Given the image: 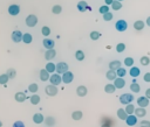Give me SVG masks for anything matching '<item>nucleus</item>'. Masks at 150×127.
Wrapping results in <instances>:
<instances>
[{
  "label": "nucleus",
  "mask_w": 150,
  "mask_h": 127,
  "mask_svg": "<svg viewBox=\"0 0 150 127\" xmlns=\"http://www.w3.org/2000/svg\"><path fill=\"white\" fill-rule=\"evenodd\" d=\"M101 127H110V125H108V124H103Z\"/></svg>",
  "instance_id": "obj_54"
},
{
  "label": "nucleus",
  "mask_w": 150,
  "mask_h": 127,
  "mask_svg": "<svg viewBox=\"0 0 150 127\" xmlns=\"http://www.w3.org/2000/svg\"><path fill=\"white\" fill-rule=\"evenodd\" d=\"M88 93V89L84 86V85H80L76 87V94L79 97H86Z\"/></svg>",
  "instance_id": "obj_13"
},
{
  "label": "nucleus",
  "mask_w": 150,
  "mask_h": 127,
  "mask_svg": "<svg viewBox=\"0 0 150 127\" xmlns=\"http://www.w3.org/2000/svg\"><path fill=\"white\" fill-rule=\"evenodd\" d=\"M115 28H116V30L117 31H125L127 30V28H128V23H127V21L125 20H117L116 21V23H115Z\"/></svg>",
  "instance_id": "obj_4"
},
{
  "label": "nucleus",
  "mask_w": 150,
  "mask_h": 127,
  "mask_svg": "<svg viewBox=\"0 0 150 127\" xmlns=\"http://www.w3.org/2000/svg\"><path fill=\"white\" fill-rule=\"evenodd\" d=\"M45 69H46V70L52 75V73H54V72L56 71V64H54L53 62H48V63L46 64Z\"/></svg>",
  "instance_id": "obj_21"
},
{
  "label": "nucleus",
  "mask_w": 150,
  "mask_h": 127,
  "mask_svg": "<svg viewBox=\"0 0 150 127\" xmlns=\"http://www.w3.org/2000/svg\"><path fill=\"white\" fill-rule=\"evenodd\" d=\"M89 36H90V38H91L93 41H96V40H98V38L101 37V33L97 31V30H93Z\"/></svg>",
  "instance_id": "obj_38"
},
{
  "label": "nucleus",
  "mask_w": 150,
  "mask_h": 127,
  "mask_svg": "<svg viewBox=\"0 0 150 127\" xmlns=\"http://www.w3.org/2000/svg\"><path fill=\"white\" fill-rule=\"evenodd\" d=\"M145 23H146V26H149V27H150V16H148V17H146Z\"/></svg>",
  "instance_id": "obj_53"
},
{
  "label": "nucleus",
  "mask_w": 150,
  "mask_h": 127,
  "mask_svg": "<svg viewBox=\"0 0 150 127\" xmlns=\"http://www.w3.org/2000/svg\"><path fill=\"white\" fill-rule=\"evenodd\" d=\"M76 7H77V10H79V12H86L87 9H89L88 3H87V1H84V0L79 1L77 5H76Z\"/></svg>",
  "instance_id": "obj_14"
},
{
  "label": "nucleus",
  "mask_w": 150,
  "mask_h": 127,
  "mask_svg": "<svg viewBox=\"0 0 150 127\" xmlns=\"http://www.w3.org/2000/svg\"><path fill=\"white\" fill-rule=\"evenodd\" d=\"M22 35H23V33H21L20 30H14L11 34V38L13 42L19 43V42H22Z\"/></svg>",
  "instance_id": "obj_8"
},
{
  "label": "nucleus",
  "mask_w": 150,
  "mask_h": 127,
  "mask_svg": "<svg viewBox=\"0 0 150 127\" xmlns=\"http://www.w3.org/2000/svg\"><path fill=\"white\" fill-rule=\"evenodd\" d=\"M117 1H120V2H121V1H123V0H117Z\"/></svg>",
  "instance_id": "obj_56"
},
{
  "label": "nucleus",
  "mask_w": 150,
  "mask_h": 127,
  "mask_svg": "<svg viewBox=\"0 0 150 127\" xmlns=\"http://www.w3.org/2000/svg\"><path fill=\"white\" fill-rule=\"evenodd\" d=\"M120 68H121V62H120V61H111V62L109 63V70L116 71V70L120 69Z\"/></svg>",
  "instance_id": "obj_26"
},
{
  "label": "nucleus",
  "mask_w": 150,
  "mask_h": 127,
  "mask_svg": "<svg viewBox=\"0 0 150 127\" xmlns=\"http://www.w3.org/2000/svg\"><path fill=\"white\" fill-rule=\"evenodd\" d=\"M125 50V44L124 43H117V45H116V51L117 52H123Z\"/></svg>",
  "instance_id": "obj_45"
},
{
  "label": "nucleus",
  "mask_w": 150,
  "mask_h": 127,
  "mask_svg": "<svg viewBox=\"0 0 150 127\" xmlns=\"http://www.w3.org/2000/svg\"><path fill=\"white\" fill-rule=\"evenodd\" d=\"M105 77H107V79H108V80H115V79L117 78L116 71H114V70H109V71H107Z\"/></svg>",
  "instance_id": "obj_28"
},
{
  "label": "nucleus",
  "mask_w": 150,
  "mask_h": 127,
  "mask_svg": "<svg viewBox=\"0 0 150 127\" xmlns=\"http://www.w3.org/2000/svg\"><path fill=\"white\" fill-rule=\"evenodd\" d=\"M52 12H53V14L57 15V14H60V13L62 12V7H61L60 5H54L53 8H52Z\"/></svg>",
  "instance_id": "obj_41"
},
{
  "label": "nucleus",
  "mask_w": 150,
  "mask_h": 127,
  "mask_svg": "<svg viewBox=\"0 0 150 127\" xmlns=\"http://www.w3.org/2000/svg\"><path fill=\"white\" fill-rule=\"evenodd\" d=\"M134 114H135L137 118H144V117H145V114H146V111H145V108L137 107V108H135Z\"/></svg>",
  "instance_id": "obj_20"
},
{
  "label": "nucleus",
  "mask_w": 150,
  "mask_h": 127,
  "mask_svg": "<svg viewBox=\"0 0 150 127\" xmlns=\"http://www.w3.org/2000/svg\"><path fill=\"white\" fill-rule=\"evenodd\" d=\"M112 17H114V15H112V13H110V12H108V13H105V14H103V20L104 21H111L112 20Z\"/></svg>",
  "instance_id": "obj_47"
},
{
  "label": "nucleus",
  "mask_w": 150,
  "mask_h": 127,
  "mask_svg": "<svg viewBox=\"0 0 150 127\" xmlns=\"http://www.w3.org/2000/svg\"><path fill=\"white\" fill-rule=\"evenodd\" d=\"M43 121H45V117H43L41 113H35V114L33 115V122H34V124L40 125V124H42Z\"/></svg>",
  "instance_id": "obj_19"
},
{
  "label": "nucleus",
  "mask_w": 150,
  "mask_h": 127,
  "mask_svg": "<svg viewBox=\"0 0 150 127\" xmlns=\"http://www.w3.org/2000/svg\"><path fill=\"white\" fill-rule=\"evenodd\" d=\"M61 77H62V82L64 84H70L74 80V73L71 71H66L64 73L61 75Z\"/></svg>",
  "instance_id": "obj_6"
},
{
  "label": "nucleus",
  "mask_w": 150,
  "mask_h": 127,
  "mask_svg": "<svg viewBox=\"0 0 150 127\" xmlns=\"http://www.w3.org/2000/svg\"><path fill=\"white\" fill-rule=\"evenodd\" d=\"M143 79H144V82L150 83V72H146V73L143 76Z\"/></svg>",
  "instance_id": "obj_50"
},
{
  "label": "nucleus",
  "mask_w": 150,
  "mask_h": 127,
  "mask_svg": "<svg viewBox=\"0 0 150 127\" xmlns=\"http://www.w3.org/2000/svg\"><path fill=\"white\" fill-rule=\"evenodd\" d=\"M12 127H26V126H25L23 121H21V120H16V121L12 125Z\"/></svg>",
  "instance_id": "obj_48"
},
{
  "label": "nucleus",
  "mask_w": 150,
  "mask_h": 127,
  "mask_svg": "<svg viewBox=\"0 0 150 127\" xmlns=\"http://www.w3.org/2000/svg\"><path fill=\"white\" fill-rule=\"evenodd\" d=\"M7 10H8L9 15H12V16H16V15L20 13V6L16 5V3H13V5H11V6L8 7Z\"/></svg>",
  "instance_id": "obj_9"
},
{
  "label": "nucleus",
  "mask_w": 150,
  "mask_h": 127,
  "mask_svg": "<svg viewBox=\"0 0 150 127\" xmlns=\"http://www.w3.org/2000/svg\"><path fill=\"white\" fill-rule=\"evenodd\" d=\"M41 34H42L45 37H48V36L50 35V28L47 27V26H43V27L41 28Z\"/></svg>",
  "instance_id": "obj_39"
},
{
  "label": "nucleus",
  "mask_w": 150,
  "mask_h": 127,
  "mask_svg": "<svg viewBox=\"0 0 150 127\" xmlns=\"http://www.w3.org/2000/svg\"><path fill=\"white\" fill-rule=\"evenodd\" d=\"M130 90H131L134 93H138V92L141 91V86H139V84H137V83H131V84H130Z\"/></svg>",
  "instance_id": "obj_37"
},
{
  "label": "nucleus",
  "mask_w": 150,
  "mask_h": 127,
  "mask_svg": "<svg viewBox=\"0 0 150 127\" xmlns=\"http://www.w3.org/2000/svg\"><path fill=\"white\" fill-rule=\"evenodd\" d=\"M134 99H135V97H134L131 93H123V94L120 96V103H121L122 105L131 104Z\"/></svg>",
  "instance_id": "obj_1"
},
{
  "label": "nucleus",
  "mask_w": 150,
  "mask_h": 127,
  "mask_svg": "<svg viewBox=\"0 0 150 127\" xmlns=\"http://www.w3.org/2000/svg\"><path fill=\"white\" fill-rule=\"evenodd\" d=\"M125 122L128 126H135L137 124V117L135 114H131V115H128L127 119H125Z\"/></svg>",
  "instance_id": "obj_16"
},
{
  "label": "nucleus",
  "mask_w": 150,
  "mask_h": 127,
  "mask_svg": "<svg viewBox=\"0 0 150 127\" xmlns=\"http://www.w3.org/2000/svg\"><path fill=\"white\" fill-rule=\"evenodd\" d=\"M42 44H43V47L46 48V50H49V49H54V47H55V42H54V40H52V38H48V37H45V38H43V41H42Z\"/></svg>",
  "instance_id": "obj_10"
},
{
  "label": "nucleus",
  "mask_w": 150,
  "mask_h": 127,
  "mask_svg": "<svg viewBox=\"0 0 150 127\" xmlns=\"http://www.w3.org/2000/svg\"><path fill=\"white\" fill-rule=\"evenodd\" d=\"M55 56H56V51H55L54 49L46 50V52H45V58H46V61H52V59L55 58Z\"/></svg>",
  "instance_id": "obj_15"
},
{
  "label": "nucleus",
  "mask_w": 150,
  "mask_h": 127,
  "mask_svg": "<svg viewBox=\"0 0 150 127\" xmlns=\"http://www.w3.org/2000/svg\"><path fill=\"white\" fill-rule=\"evenodd\" d=\"M144 27H145V22L142 20H137L134 22V29L135 30H142Z\"/></svg>",
  "instance_id": "obj_24"
},
{
  "label": "nucleus",
  "mask_w": 150,
  "mask_h": 127,
  "mask_svg": "<svg viewBox=\"0 0 150 127\" xmlns=\"http://www.w3.org/2000/svg\"><path fill=\"white\" fill-rule=\"evenodd\" d=\"M40 100H41V98H40V96L39 94H33L30 98H29V101H30V104L32 105H38L39 103H40Z\"/></svg>",
  "instance_id": "obj_30"
},
{
  "label": "nucleus",
  "mask_w": 150,
  "mask_h": 127,
  "mask_svg": "<svg viewBox=\"0 0 150 127\" xmlns=\"http://www.w3.org/2000/svg\"><path fill=\"white\" fill-rule=\"evenodd\" d=\"M82 117H83L82 111H74V112L71 113V119H73V120H75V121L81 120V119H82Z\"/></svg>",
  "instance_id": "obj_27"
},
{
  "label": "nucleus",
  "mask_w": 150,
  "mask_h": 127,
  "mask_svg": "<svg viewBox=\"0 0 150 127\" xmlns=\"http://www.w3.org/2000/svg\"><path fill=\"white\" fill-rule=\"evenodd\" d=\"M127 117H128V114H127V112L124 111V108H118V110H117V118H118V119L125 121Z\"/></svg>",
  "instance_id": "obj_29"
},
{
  "label": "nucleus",
  "mask_w": 150,
  "mask_h": 127,
  "mask_svg": "<svg viewBox=\"0 0 150 127\" xmlns=\"http://www.w3.org/2000/svg\"><path fill=\"white\" fill-rule=\"evenodd\" d=\"M14 99H15L18 103H23V101L27 99V97H26L25 92H21V91H19V92H16V93L14 94Z\"/></svg>",
  "instance_id": "obj_18"
},
{
  "label": "nucleus",
  "mask_w": 150,
  "mask_h": 127,
  "mask_svg": "<svg viewBox=\"0 0 150 127\" xmlns=\"http://www.w3.org/2000/svg\"><path fill=\"white\" fill-rule=\"evenodd\" d=\"M139 126L141 127H150V121L149 120H142L139 122Z\"/></svg>",
  "instance_id": "obj_49"
},
{
  "label": "nucleus",
  "mask_w": 150,
  "mask_h": 127,
  "mask_svg": "<svg viewBox=\"0 0 150 127\" xmlns=\"http://www.w3.org/2000/svg\"><path fill=\"white\" fill-rule=\"evenodd\" d=\"M45 92H46L47 96H49V97H54V96L57 94L59 90H57V86H54V85L49 84V85H47V86L45 87Z\"/></svg>",
  "instance_id": "obj_5"
},
{
  "label": "nucleus",
  "mask_w": 150,
  "mask_h": 127,
  "mask_svg": "<svg viewBox=\"0 0 150 127\" xmlns=\"http://www.w3.org/2000/svg\"><path fill=\"white\" fill-rule=\"evenodd\" d=\"M49 82H50L52 85H54V86H59V85L62 83V77H61V75L54 72V73L50 75V77H49Z\"/></svg>",
  "instance_id": "obj_2"
},
{
  "label": "nucleus",
  "mask_w": 150,
  "mask_h": 127,
  "mask_svg": "<svg viewBox=\"0 0 150 127\" xmlns=\"http://www.w3.org/2000/svg\"><path fill=\"white\" fill-rule=\"evenodd\" d=\"M25 22H26V24H27L28 27L33 28V27H35V26H36V23H38V16H36V15H34V14H29V15L26 17Z\"/></svg>",
  "instance_id": "obj_3"
},
{
  "label": "nucleus",
  "mask_w": 150,
  "mask_h": 127,
  "mask_svg": "<svg viewBox=\"0 0 150 127\" xmlns=\"http://www.w3.org/2000/svg\"><path fill=\"white\" fill-rule=\"evenodd\" d=\"M135 106L132 105V104H128V105H125V108H124V111L127 112V114L128 115H131V114H134V112H135Z\"/></svg>",
  "instance_id": "obj_32"
},
{
  "label": "nucleus",
  "mask_w": 150,
  "mask_h": 127,
  "mask_svg": "<svg viewBox=\"0 0 150 127\" xmlns=\"http://www.w3.org/2000/svg\"><path fill=\"white\" fill-rule=\"evenodd\" d=\"M8 80H9V78H8V76H7L6 73H1V75H0V84H1V85H5Z\"/></svg>",
  "instance_id": "obj_44"
},
{
  "label": "nucleus",
  "mask_w": 150,
  "mask_h": 127,
  "mask_svg": "<svg viewBox=\"0 0 150 127\" xmlns=\"http://www.w3.org/2000/svg\"><path fill=\"white\" fill-rule=\"evenodd\" d=\"M43 122L46 124L47 127H53V126H55L56 120H55L54 117H47V118H45V121Z\"/></svg>",
  "instance_id": "obj_23"
},
{
  "label": "nucleus",
  "mask_w": 150,
  "mask_h": 127,
  "mask_svg": "<svg viewBox=\"0 0 150 127\" xmlns=\"http://www.w3.org/2000/svg\"><path fill=\"white\" fill-rule=\"evenodd\" d=\"M116 75H117V77H120V78H123L125 75H127V70L124 69V68H120V69H117L116 70Z\"/></svg>",
  "instance_id": "obj_40"
},
{
  "label": "nucleus",
  "mask_w": 150,
  "mask_h": 127,
  "mask_svg": "<svg viewBox=\"0 0 150 127\" xmlns=\"http://www.w3.org/2000/svg\"><path fill=\"white\" fill-rule=\"evenodd\" d=\"M141 73V70L137 68V66H131L130 68V71H129V75L132 77V78H137Z\"/></svg>",
  "instance_id": "obj_22"
},
{
  "label": "nucleus",
  "mask_w": 150,
  "mask_h": 127,
  "mask_svg": "<svg viewBox=\"0 0 150 127\" xmlns=\"http://www.w3.org/2000/svg\"><path fill=\"white\" fill-rule=\"evenodd\" d=\"M0 127H2V121L0 120Z\"/></svg>",
  "instance_id": "obj_55"
},
{
  "label": "nucleus",
  "mask_w": 150,
  "mask_h": 127,
  "mask_svg": "<svg viewBox=\"0 0 150 127\" xmlns=\"http://www.w3.org/2000/svg\"><path fill=\"white\" fill-rule=\"evenodd\" d=\"M68 69H69V66L66 62H59L56 64V73H59V75L64 73L66 71H68Z\"/></svg>",
  "instance_id": "obj_7"
},
{
  "label": "nucleus",
  "mask_w": 150,
  "mask_h": 127,
  "mask_svg": "<svg viewBox=\"0 0 150 127\" xmlns=\"http://www.w3.org/2000/svg\"><path fill=\"white\" fill-rule=\"evenodd\" d=\"M32 41H33L32 34H29V33H23V35H22V42L26 43V44H29V43H32Z\"/></svg>",
  "instance_id": "obj_25"
},
{
  "label": "nucleus",
  "mask_w": 150,
  "mask_h": 127,
  "mask_svg": "<svg viewBox=\"0 0 150 127\" xmlns=\"http://www.w3.org/2000/svg\"><path fill=\"white\" fill-rule=\"evenodd\" d=\"M124 65L131 68V66L134 65V58H132V57H125V58H124Z\"/></svg>",
  "instance_id": "obj_43"
},
{
  "label": "nucleus",
  "mask_w": 150,
  "mask_h": 127,
  "mask_svg": "<svg viewBox=\"0 0 150 127\" xmlns=\"http://www.w3.org/2000/svg\"><path fill=\"white\" fill-rule=\"evenodd\" d=\"M38 90H39V85L36 83H32V84L28 85V91L32 92L33 94H35L38 92Z\"/></svg>",
  "instance_id": "obj_33"
},
{
  "label": "nucleus",
  "mask_w": 150,
  "mask_h": 127,
  "mask_svg": "<svg viewBox=\"0 0 150 127\" xmlns=\"http://www.w3.org/2000/svg\"><path fill=\"white\" fill-rule=\"evenodd\" d=\"M39 77H40V80L41 82H47V80H49L50 73L46 69H41L40 72H39Z\"/></svg>",
  "instance_id": "obj_12"
},
{
  "label": "nucleus",
  "mask_w": 150,
  "mask_h": 127,
  "mask_svg": "<svg viewBox=\"0 0 150 127\" xmlns=\"http://www.w3.org/2000/svg\"><path fill=\"white\" fill-rule=\"evenodd\" d=\"M5 73L8 76V78H9V79L15 78V76H16V71H15V69H14V68H9V69H7V71H6Z\"/></svg>",
  "instance_id": "obj_31"
},
{
  "label": "nucleus",
  "mask_w": 150,
  "mask_h": 127,
  "mask_svg": "<svg viewBox=\"0 0 150 127\" xmlns=\"http://www.w3.org/2000/svg\"><path fill=\"white\" fill-rule=\"evenodd\" d=\"M137 105L138 107H142V108H145L148 105H149V99L145 97V96H142V97H138L137 98Z\"/></svg>",
  "instance_id": "obj_11"
},
{
  "label": "nucleus",
  "mask_w": 150,
  "mask_h": 127,
  "mask_svg": "<svg viewBox=\"0 0 150 127\" xmlns=\"http://www.w3.org/2000/svg\"><path fill=\"white\" fill-rule=\"evenodd\" d=\"M114 86H115L116 89H123V87L125 86V80H124L123 78L117 77V78L114 80Z\"/></svg>",
  "instance_id": "obj_17"
},
{
  "label": "nucleus",
  "mask_w": 150,
  "mask_h": 127,
  "mask_svg": "<svg viewBox=\"0 0 150 127\" xmlns=\"http://www.w3.org/2000/svg\"><path fill=\"white\" fill-rule=\"evenodd\" d=\"M110 7H111L114 10H120V9L122 8V2H120V1H117V0H114L112 3L110 5Z\"/></svg>",
  "instance_id": "obj_35"
},
{
  "label": "nucleus",
  "mask_w": 150,
  "mask_h": 127,
  "mask_svg": "<svg viewBox=\"0 0 150 127\" xmlns=\"http://www.w3.org/2000/svg\"><path fill=\"white\" fill-rule=\"evenodd\" d=\"M112 1H114V0H104V3H105L107 6H110V5L112 3Z\"/></svg>",
  "instance_id": "obj_51"
},
{
  "label": "nucleus",
  "mask_w": 150,
  "mask_h": 127,
  "mask_svg": "<svg viewBox=\"0 0 150 127\" xmlns=\"http://www.w3.org/2000/svg\"><path fill=\"white\" fill-rule=\"evenodd\" d=\"M75 58H76L79 62L83 61V59H84V52H83L82 50H76V51H75Z\"/></svg>",
  "instance_id": "obj_36"
},
{
  "label": "nucleus",
  "mask_w": 150,
  "mask_h": 127,
  "mask_svg": "<svg viewBox=\"0 0 150 127\" xmlns=\"http://www.w3.org/2000/svg\"><path fill=\"white\" fill-rule=\"evenodd\" d=\"M98 12L103 15V14H105V13H108L109 12V6H107V5H103V6H101L100 8H98Z\"/></svg>",
  "instance_id": "obj_46"
},
{
  "label": "nucleus",
  "mask_w": 150,
  "mask_h": 127,
  "mask_svg": "<svg viewBox=\"0 0 150 127\" xmlns=\"http://www.w3.org/2000/svg\"><path fill=\"white\" fill-rule=\"evenodd\" d=\"M139 62H141V64L142 65H149L150 64V58L148 57V56H142L141 57V59H139Z\"/></svg>",
  "instance_id": "obj_42"
},
{
  "label": "nucleus",
  "mask_w": 150,
  "mask_h": 127,
  "mask_svg": "<svg viewBox=\"0 0 150 127\" xmlns=\"http://www.w3.org/2000/svg\"><path fill=\"white\" fill-rule=\"evenodd\" d=\"M145 97H146L148 99H150V89H148V90L145 91Z\"/></svg>",
  "instance_id": "obj_52"
},
{
  "label": "nucleus",
  "mask_w": 150,
  "mask_h": 127,
  "mask_svg": "<svg viewBox=\"0 0 150 127\" xmlns=\"http://www.w3.org/2000/svg\"><path fill=\"white\" fill-rule=\"evenodd\" d=\"M116 91V87L114 86V84H107L104 86V92L105 93H114Z\"/></svg>",
  "instance_id": "obj_34"
}]
</instances>
